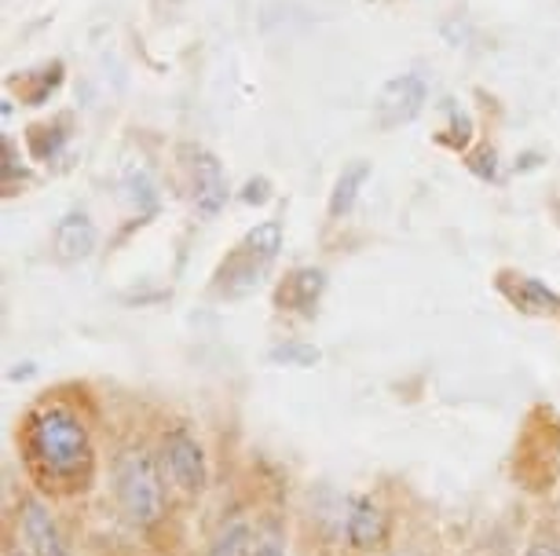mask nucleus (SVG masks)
<instances>
[{
  "label": "nucleus",
  "instance_id": "12",
  "mask_svg": "<svg viewBox=\"0 0 560 556\" xmlns=\"http://www.w3.org/2000/svg\"><path fill=\"white\" fill-rule=\"evenodd\" d=\"M253 539H257V531L249 520H231L213 534L206 556H253Z\"/></svg>",
  "mask_w": 560,
  "mask_h": 556
},
{
  "label": "nucleus",
  "instance_id": "15",
  "mask_svg": "<svg viewBox=\"0 0 560 556\" xmlns=\"http://www.w3.org/2000/svg\"><path fill=\"white\" fill-rule=\"evenodd\" d=\"M253 556H290L287 553V531L279 523H260L257 539H253Z\"/></svg>",
  "mask_w": 560,
  "mask_h": 556
},
{
  "label": "nucleus",
  "instance_id": "14",
  "mask_svg": "<svg viewBox=\"0 0 560 556\" xmlns=\"http://www.w3.org/2000/svg\"><path fill=\"white\" fill-rule=\"evenodd\" d=\"M271 363H279V366H315L319 363V348L315 344H304V341H287V344H279V348H271Z\"/></svg>",
  "mask_w": 560,
  "mask_h": 556
},
{
  "label": "nucleus",
  "instance_id": "18",
  "mask_svg": "<svg viewBox=\"0 0 560 556\" xmlns=\"http://www.w3.org/2000/svg\"><path fill=\"white\" fill-rule=\"evenodd\" d=\"M246 202H268V184L264 180H253L246 187Z\"/></svg>",
  "mask_w": 560,
  "mask_h": 556
},
{
  "label": "nucleus",
  "instance_id": "17",
  "mask_svg": "<svg viewBox=\"0 0 560 556\" xmlns=\"http://www.w3.org/2000/svg\"><path fill=\"white\" fill-rule=\"evenodd\" d=\"M524 556H560V539L557 534H535V539L527 542Z\"/></svg>",
  "mask_w": 560,
  "mask_h": 556
},
{
  "label": "nucleus",
  "instance_id": "2",
  "mask_svg": "<svg viewBox=\"0 0 560 556\" xmlns=\"http://www.w3.org/2000/svg\"><path fill=\"white\" fill-rule=\"evenodd\" d=\"M114 498L136 531H151L165 517V469L147 447L121 450L114 461Z\"/></svg>",
  "mask_w": 560,
  "mask_h": 556
},
{
  "label": "nucleus",
  "instance_id": "6",
  "mask_svg": "<svg viewBox=\"0 0 560 556\" xmlns=\"http://www.w3.org/2000/svg\"><path fill=\"white\" fill-rule=\"evenodd\" d=\"M345 539L355 553H377L388 542V512L374 495H355L348 501Z\"/></svg>",
  "mask_w": 560,
  "mask_h": 556
},
{
  "label": "nucleus",
  "instance_id": "11",
  "mask_svg": "<svg viewBox=\"0 0 560 556\" xmlns=\"http://www.w3.org/2000/svg\"><path fill=\"white\" fill-rule=\"evenodd\" d=\"M96 249V224L84 213H70L56 227V253L62 260H84Z\"/></svg>",
  "mask_w": 560,
  "mask_h": 556
},
{
  "label": "nucleus",
  "instance_id": "7",
  "mask_svg": "<svg viewBox=\"0 0 560 556\" xmlns=\"http://www.w3.org/2000/svg\"><path fill=\"white\" fill-rule=\"evenodd\" d=\"M421 103H425V81H421L418 73H404V78L388 81L382 88V96H377V125H382L385 132H393L399 125L418 118Z\"/></svg>",
  "mask_w": 560,
  "mask_h": 556
},
{
  "label": "nucleus",
  "instance_id": "8",
  "mask_svg": "<svg viewBox=\"0 0 560 556\" xmlns=\"http://www.w3.org/2000/svg\"><path fill=\"white\" fill-rule=\"evenodd\" d=\"M499 289L510 297L516 308L527 311V315H546V319H557L560 322V297L549 286H542L538 279H527V275H502L499 279Z\"/></svg>",
  "mask_w": 560,
  "mask_h": 556
},
{
  "label": "nucleus",
  "instance_id": "5",
  "mask_svg": "<svg viewBox=\"0 0 560 556\" xmlns=\"http://www.w3.org/2000/svg\"><path fill=\"white\" fill-rule=\"evenodd\" d=\"M19 531H23L30 556H73L59 520L51 517V509L34 495H26L19 501Z\"/></svg>",
  "mask_w": 560,
  "mask_h": 556
},
{
  "label": "nucleus",
  "instance_id": "4",
  "mask_svg": "<svg viewBox=\"0 0 560 556\" xmlns=\"http://www.w3.org/2000/svg\"><path fill=\"white\" fill-rule=\"evenodd\" d=\"M158 461L165 469V480H173V487L184 490V495L198 498L209 487V458L191 428H168L162 436V447H158Z\"/></svg>",
  "mask_w": 560,
  "mask_h": 556
},
{
  "label": "nucleus",
  "instance_id": "1",
  "mask_svg": "<svg viewBox=\"0 0 560 556\" xmlns=\"http://www.w3.org/2000/svg\"><path fill=\"white\" fill-rule=\"evenodd\" d=\"M26 461L37 480L56 487H84L92 476V436L70 403L48 400L26 417Z\"/></svg>",
  "mask_w": 560,
  "mask_h": 556
},
{
  "label": "nucleus",
  "instance_id": "10",
  "mask_svg": "<svg viewBox=\"0 0 560 556\" xmlns=\"http://www.w3.org/2000/svg\"><path fill=\"white\" fill-rule=\"evenodd\" d=\"M326 289V275L319 268H298L293 275L282 282L279 293H275V304H279L282 311H301V315H312V308L319 304Z\"/></svg>",
  "mask_w": 560,
  "mask_h": 556
},
{
  "label": "nucleus",
  "instance_id": "3",
  "mask_svg": "<svg viewBox=\"0 0 560 556\" xmlns=\"http://www.w3.org/2000/svg\"><path fill=\"white\" fill-rule=\"evenodd\" d=\"M282 249V224L279 220H264L253 230H246V238L231 249L224 264L213 275V293L217 297H246L260 286V279L268 275V268L275 264Z\"/></svg>",
  "mask_w": 560,
  "mask_h": 556
},
{
  "label": "nucleus",
  "instance_id": "16",
  "mask_svg": "<svg viewBox=\"0 0 560 556\" xmlns=\"http://www.w3.org/2000/svg\"><path fill=\"white\" fill-rule=\"evenodd\" d=\"M59 143H62V132H56L51 125H37V129H30V151H34V157H51L59 151Z\"/></svg>",
  "mask_w": 560,
  "mask_h": 556
},
{
  "label": "nucleus",
  "instance_id": "13",
  "mask_svg": "<svg viewBox=\"0 0 560 556\" xmlns=\"http://www.w3.org/2000/svg\"><path fill=\"white\" fill-rule=\"evenodd\" d=\"M366 176H370V165L366 162H352L341 173V180H337L334 194H330V216L334 220H341V216L352 213V205H355V198H359V187L366 184Z\"/></svg>",
  "mask_w": 560,
  "mask_h": 556
},
{
  "label": "nucleus",
  "instance_id": "9",
  "mask_svg": "<svg viewBox=\"0 0 560 556\" xmlns=\"http://www.w3.org/2000/svg\"><path fill=\"white\" fill-rule=\"evenodd\" d=\"M228 202V180L213 154H195V205L202 216H217Z\"/></svg>",
  "mask_w": 560,
  "mask_h": 556
}]
</instances>
